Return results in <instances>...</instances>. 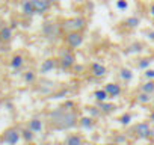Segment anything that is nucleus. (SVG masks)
Segmentation results:
<instances>
[{
    "mask_svg": "<svg viewBox=\"0 0 154 145\" xmlns=\"http://www.w3.org/2000/svg\"><path fill=\"white\" fill-rule=\"evenodd\" d=\"M143 35H145L149 41H154V29H146V30L143 32Z\"/></svg>",
    "mask_w": 154,
    "mask_h": 145,
    "instance_id": "obj_36",
    "label": "nucleus"
},
{
    "mask_svg": "<svg viewBox=\"0 0 154 145\" xmlns=\"http://www.w3.org/2000/svg\"><path fill=\"white\" fill-rule=\"evenodd\" d=\"M12 27L11 26H3L0 29V36H2V41L3 42H11L12 41Z\"/></svg>",
    "mask_w": 154,
    "mask_h": 145,
    "instance_id": "obj_20",
    "label": "nucleus"
},
{
    "mask_svg": "<svg viewBox=\"0 0 154 145\" xmlns=\"http://www.w3.org/2000/svg\"><path fill=\"white\" fill-rule=\"evenodd\" d=\"M59 68L68 71V69H72V66L77 63L75 62V54L71 51V48H63L59 54Z\"/></svg>",
    "mask_w": 154,
    "mask_h": 145,
    "instance_id": "obj_6",
    "label": "nucleus"
},
{
    "mask_svg": "<svg viewBox=\"0 0 154 145\" xmlns=\"http://www.w3.org/2000/svg\"><path fill=\"white\" fill-rule=\"evenodd\" d=\"M151 63H152V57H140V59L137 60V68L145 71L146 68H149Z\"/></svg>",
    "mask_w": 154,
    "mask_h": 145,
    "instance_id": "obj_30",
    "label": "nucleus"
},
{
    "mask_svg": "<svg viewBox=\"0 0 154 145\" xmlns=\"http://www.w3.org/2000/svg\"><path fill=\"white\" fill-rule=\"evenodd\" d=\"M63 145H83V137L77 133H71L66 136Z\"/></svg>",
    "mask_w": 154,
    "mask_h": 145,
    "instance_id": "obj_19",
    "label": "nucleus"
},
{
    "mask_svg": "<svg viewBox=\"0 0 154 145\" xmlns=\"http://www.w3.org/2000/svg\"><path fill=\"white\" fill-rule=\"evenodd\" d=\"M115 142L119 143V145H121V143H125V142H127V136H125V134H116V136H115Z\"/></svg>",
    "mask_w": 154,
    "mask_h": 145,
    "instance_id": "obj_35",
    "label": "nucleus"
},
{
    "mask_svg": "<svg viewBox=\"0 0 154 145\" xmlns=\"http://www.w3.org/2000/svg\"><path fill=\"white\" fill-rule=\"evenodd\" d=\"M41 32H42V36L48 41V42H54L60 38V33H62V29H60V23H56L53 20H47L42 23V27H41Z\"/></svg>",
    "mask_w": 154,
    "mask_h": 145,
    "instance_id": "obj_2",
    "label": "nucleus"
},
{
    "mask_svg": "<svg viewBox=\"0 0 154 145\" xmlns=\"http://www.w3.org/2000/svg\"><path fill=\"white\" fill-rule=\"evenodd\" d=\"M136 101L139 104H149V103H152V97H151V94H146V92L139 91L137 95H136Z\"/></svg>",
    "mask_w": 154,
    "mask_h": 145,
    "instance_id": "obj_24",
    "label": "nucleus"
},
{
    "mask_svg": "<svg viewBox=\"0 0 154 145\" xmlns=\"http://www.w3.org/2000/svg\"><path fill=\"white\" fill-rule=\"evenodd\" d=\"M130 133L134 137L139 139H154V128L151 127L149 121H143V122H137L131 127Z\"/></svg>",
    "mask_w": 154,
    "mask_h": 145,
    "instance_id": "obj_4",
    "label": "nucleus"
},
{
    "mask_svg": "<svg viewBox=\"0 0 154 145\" xmlns=\"http://www.w3.org/2000/svg\"><path fill=\"white\" fill-rule=\"evenodd\" d=\"M85 42V35L82 32H68L65 33V44L69 48H79Z\"/></svg>",
    "mask_w": 154,
    "mask_h": 145,
    "instance_id": "obj_8",
    "label": "nucleus"
},
{
    "mask_svg": "<svg viewBox=\"0 0 154 145\" xmlns=\"http://www.w3.org/2000/svg\"><path fill=\"white\" fill-rule=\"evenodd\" d=\"M118 77H119L122 82H130V80H133L134 74H133V71H131L130 68L121 66V68L118 69Z\"/></svg>",
    "mask_w": 154,
    "mask_h": 145,
    "instance_id": "obj_17",
    "label": "nucleus"
},
{
    "mask_svg": "<svg viewBox=\"0 0 154 145\" xmlns=\"http://www.w3.org/2000/svg\"><path fill=\"white\" fill-rule=\"evenodd\" d=\"M95 124H97V121L91 115H86V116H80L79 118V127L82 130H92L95 127Z\"/></svg>",
    "mask_w": 154,
    "mask_h": 145,
    "instance_id": "obj_13",
    "label": "nucleus"
},
{
    "mask_svg": "<svg viewBox=\"0 0 154 145\" xmlns=\"http://www.w3.org/2000/svg\"><path fill=\"white\" fill-rule=\"evenodd\" d=\"M97 106L100 107V110L104 115H110V113H113L116 110V104L109 103V101H97Z\"/></svg>",
    "mask_w": 154,
    "mask_h": 145,
    "instance_id": "obj_18",
    "label": "nucleus"
},
{
    "mask_svg": "<svg viewBox=\"0 0 154 145\" xmlns=\"http://www.w3.org/2000/svg\"><path fill=\"white\" fill-rule=\"evenodd\" d=\"M115 6H116L118 11H125L128 8V2H127V0H116Z\"/></svg>",
    "mask_w": 154,
    "mask_h": 145,
    "instance_id": "obj_32",
    "label": "nucleus"
},
{
    "mask_svg": "<svg viewBox=\"0 0 154 145\" xmlns=\"http://www.w3.org/2000/svg\"><path fill=\"white\" fill-rule=\"evenodd\" d=\"M27 127H29L32 131H35V133H41V131L44 130V121H42L39 116H33V118L29 119Z\"/></svg>",
    "mask_w": 154,
    "mask_h": 145,
    "instance_id": "obj_14",
    "label": "nucleus"
},
{
    "mask_svg": "<svg viewBox=\"0 0 154 145\" xmlns=\"http://www.w3.org/2000/svg\"><path fill=\"white\" fill-rule=\"evenodd\" d=\"M62 106L66 107V109H74V107H75V101H72V100H66Z\"/></svg>",
    "mask_w": 154,
    "mask_h": 145,
    "instance_id": "obj_37",
    "label": "nucleus"
},
{
    "mask_svg": "<svg viewBox=\"0 0 154 145\" xmlns=\"http://www.w3.org/2000/svg\"><path fill=\"white\" fill-rule=\"evenodd\" d=\"M152 104H154V97H152Z\"/></svg>",
    "mask_w": 154,
    "mask_h": 145,
    "instance_id": "obj_42",
    "label": "nucleus"
},
{
    "mask_svg": "<svg viewBox=\"0 0 154 145\" xmlns=\"http://www.w3.org/2000/svg\"><path fill=\"white\" fill-rule=\"evenodd\" d=\"M35 131H32L29 127H26V128H23L21 130V139L23 140H26V142H33L35 140Z\"/></svg>",
    "mask_w": 154,
    "mask_h": 145,
    "instance_id": "obj_28",
    "label": "nucleus"
},
{
    "mask_svg": "<svg viewBox=\"0 0 154 145\" xmlns=\"http://www.w3.org/2000/svg\"><path fill=\"white\" fill-rule=\"evenodd\" d=\"M92 97L95 98V101H107V100L110 98L109 94H107V91H106L104 88H101V89H95L94 94H92Z\"/></svg>",
    "mask_w": 154,
    "mask_h": 145,
    "instance_id": "obj_23",
    "label": "nucleus"
},
{
    "mask_svg": "<svg viewBox=\"0 0 154 145\" xmlns=\"http://www.w3.org/2000/svg\"><path fill=\"white\" fill-rule=\"evenodd\" d=\"M139 91H142V92H146V94H154V79L152 80H149V79H146V82H143L140 86H139Z\"/></svg>",
    "mask_w": 154,
    "mask_h": 145,
    "instance_id": "obj_25",
    "label": "nucleus"
},
{
    "mask_svg": "<svg viewBox=\"0 0 154 145\" xmlns=\"http://www.w3.org/2000/svg\"><path fill=\"white\" fill-rule=\"evenodd\" d=\"M86 112H88L92 118H95V119H98V118H101V116L104 115L97 104H95V106H88V107H86Z\"/></svg>",
    "mask_w": 154,
    "mask_h": 145,
    "instance_id": "obj_29",
    "label": "nucleus"
},
{
    "mask_svg": "<svg viewBox=\"0 0 154 145\" xmlns=\"http://www.w3.org/2000/svg\"><path fill=\"white\" fill-rule=\"evenodd\" d=\"M69 94V89L68 88H59L53 95H50V98H63V97H66Z\"/></svg>",
    "mask_w": 154,
    "mask_h": 145,
    "instance_id": "obj_31",
    "label": "nucleus"
},
{
    "mask_svg": "<svg viewBox=\"0 0 154 145\" xmlns=\"http://www.w3.org/2000/svg\"><path fill=\"white\" fill-rule=\"evenodd\" d=\"M56 68H59V59L57 57H47L41 62L39 72L41 74H48V72H51Z\"/></svg>",
    "mask_w": 154,
    "mask_h": 145,
    "instance_id": "obj_9",
    "label": "nucleus"
},
{
    "mask_svg": "<svg viewBox=\"0 0 154 145\" xmlns=\"http://www.w3.org/2000/svg\"><path fill=\"white\" fill-rule=\"evenodd\" d=\"M32 3H33V6H35L36 14H38V15H42V14H45V12L50 11L53 0H32Z\"/></svg>",
    "mask_w": 154,
    "mask_h": 145,
    "instance_id": "obj_10",
    "label": "nucleus"
},
{
    "mask_svg": "<svg viewBox=\"0 0 154 145\" xmlns=\"http://www.w3.org/2000/svg\"><path fill=\"white\" fill-rule=\"evenodd\" d=\"M0 42H3V41H2V36H0Z\"/></svg>",
    "mask_w": 154,
    "mask_h": 145,
    "instance_id": "obj_41",
    "label": "nucleus"
},
{
    "mask_svg": "<svg viewBox=\"0 0 154 145\" xmlns=\"http://www.w3.org/2000/svg\"><path fill=\"white\" fill-rule=\"evenodd\" d=\"M88 24V20L85 17H74V18H66L60 21V29L63 33L68 32H82L85 30Z\"/></svg>",
    "mask_w": 154,
    "mask_h": 145,
    "instance_id": "obj_3",
    "label": "nucleus"
},
{
    "mask_svg": "<svg viewBox=\"0 0 154 145\" xmlns=\"http://www.w3.org/2000/svg\"><path fill=\"white\" fill-rule=\"evenodd\" d=\"M149 14H151V15L154 17V3H152V5L149 6Z\"/></svg>",
    "mask_w": 154,
    "mask_h": 145,
    "instance_id": "obj_39",
    "label": "nucleus"
},
{
    "mask_svg": "<svg viewBox=\"0 0 154 145\" xmlns=\"http://www.w3.org/2000/svg\"><path fill=\"white\" fill-rule=\"evenodd\" d=\"M23 65H24V56L20 54V53L14 54V56L11 57V60H9V66H11L14 71H20V69L23 68Z\"/></svg>",
    "mask_w": 154,
    "mask_h": 145,
    "instance_id": "obj_16",
    "label": "nucleus"
},
{
    "mask_svg": "<svg viewBox=\"0 0 154 145\" xmlns=\"http://www.w3.org/2000/svg\"><path fill=\"white\" fill-rule=\"evenodd\" d=\"M71 71H74L75 74H82V71H85V66L83 65H80V63H75L74 66H72V69Z\"/></svg>",
    "mask_w": 154,
    "mask_h": 145,
    "instance_id": "obj_34",
    "label": "nucleus"
},
{
    "mask_svg": "<svg viewBox=\"0 0 154 145\" xmlns=\"http://www.w3.org/2000/svg\"><path fill=\"white\" fill-rule=\"evenodd\" d=\"M139 24H140V18L136 15H131V17L124 20V26L128 29H136V27H139Z\"/></svg>",
    "mask_w": 154,
    "mask_h": 145,
    "instance_id": "obj_22",
    "label": "nucleus"
},
{
    "mask_svg": "<svg viewBox=\"0 0 154 145\" xmlns=\"http://www.w3.org/2000/svg\"><path fill=\"white\" fill-rule=\"evenodd\" d=\"M91 74L94 77H98V79L100 77H104L107 74V68L101 62H92L91 63Z\"/></svg>",
    "mask_w": 154,
    "mask_h": 145,
    "instance_id": "obj_12",
    "label": "nucleus"
},
{
    "mask_svg": "<svg viewBox=\"0 0 154 145\" xmlns=\"http://www.w3.org/2000/svg\"><path fill=\"white\" fill-rule=\"evenodd\" d=\"M104 89L107 91V94H109L110 98H118V97L122 94V88H121V85H119V83H115V82H109V83H106V85H104Z\"/></svg>",
    "mask_w": 154,
    "mask_h": 145,
    "instance_id": "obj_11",
    "label": "nucleus"
},
{
    "mask_svg": "<svg viewBox=\"0 0 154 145\" xmlns=\"http://www.w3.org/2000/svg\"><path fill=\"white\" fill-rule=\"evenodd\" d=\"M59 83L50 80V79H41L36 85V92L41 94V95H45V97H50L53 95L57 89H59Z\"/></svg>",
    "mask_w": 154,
    "mask_h": 145,
    "instance_id": "obj_5",
    "label": "nucleus"
},
{
    "mask_svg": "<svg viewBox=\"0 0 154 145\" xmlns=\"http://www.w3.org/2000/svg\"><path fill=\"white\" fill-rule=\"evenodd\" d=\"M143 50V44L142 42H139V41H133L128 47H127V53L128 54H137V53H140Z\"/></svg>",
    "mask_w": 154,
    "mask_h": 145,
    "instance_id": "obj_21",
    "label": "nucleus"
},
{
    "mask_svg": "<svg viewBox=\"0 0 154 145\" xmlns=\"http://www.w3.org/2000/svg\"><path fill=\"white\" fill-rule=\"evenodd\" d=\"M148 121H149V122H151V124L154 125V110H151V112H149V116H148Z\"/></svg>",
    "mask_w": 154,
    "mask_h": 145,
    "instance_id": "obj_38",
    "label": "nucleus"
},
{
    "mask_svg": "<svg viewBox=\"0 0 154 145\" xmlns=\"http://www.w3.org/2000/svg\"><path fill=\"white\" fill-rule=\"evenodd\" d=\"M106 145H118L116 142H110V143H106Z\"/></svg>",
    "mask_w": 154,
    "mask_h": 145,
    "instance_id": "obj_40",
    "label": "nucleus"
},
{
    "mask_svg": "<svg viewBox=\"0 0 154 145\" xmlns=\"http://www.w3.org/2000/svg\"><path fill=\"white\" fill-rule=\"evenodd\" d=\"M21 139V130H18L17 127H9L2 133V140L6 145H17Z\"/></svg>",
    "mask_w": 154,
    "mask_h": 145,
    "instance_id": "obj_7",
    "label": "nucleus"
},
{
    "mask_svg": "<svg viewBox=\"0 0 154 145\" xmlns=\"http://www.w3.org/2000/svg\"><path fill=\"white\" fill-rule=\"evenodd\" d=\"M131 121H133V113H131V112H124V113L119 116V119H118V122H119L121 125H124V127L130 125Z\"/></svg>",
    "mask_w": 154,
    "mask_h": 145,
    "instance_id": "obj_27",
    "label": "nucleus"
},
{
    "mask_svg": "<svg viewBox=\"0 0 154 145\" xmlns=\"http://www.w3.org/2000/svg\"><path fill=\"white\" fill-rule=\"evenodd\" d=\"M143 76H145L146 79L152 80V79H154V69H152V68H146V69L143 71Z\"/></svg>",
    "mask_w": 154,
    "mask_h": 145,
    "instance_id": "obj_33",
    "label": "nucleus"
},
{
    "mask_svg": "<svg viewBox=\"0 0 154 145\" xmlns=\"http://www.w3.org/2000/svg\"><path fill=\"white\" fill-rule=\"evenodd\" d=\"M79 115L74 109H66L63 106L60 107H54L53 110H50L47 113V122L51 128L54 130H60V131H66L71 128H75L79 125Z\"/></svg>",
    "mask_w": 154,
    "mask_h": 145,
    "instance_id": "obj_1",
    "label": "nucleus"
},
{
    "mask_svg": "<svg viewBox=\"0 0 154 145\" xmlns=\"http://www.w3.org/2000/svg\"><path fill=\"white\" fill-rule=\"evenodd\" d=\"M23 80H24L27 85L35 83V82H36V72H35L33 69H27V71H24V72H23Z\"/></svg>",
    "mask_w": 154,
    "mask_h": 145,
    "instance_id": "obj_26",
    "label": "nucleus"
},
{
    "mask_svg": "<svg viewBox=\"0 0 154 145\" xmlns=\"http://www.w3.org/2000/svg\"><path fill=\"white\" fill-rule=\"evenodd\" d=\"M21 12H23V15L24 17H33L35 14H36V11H35V6H33V3H32V0H23L21 2Z\"/></svg>",
    "mask_w": 154,
    "mask_h": 145,
    "instance_id": "obj_15",
    "label": "nucleus"
}]
</instances>
